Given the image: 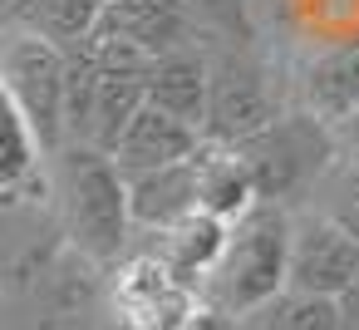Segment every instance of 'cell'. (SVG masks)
<instances>
[{
  "label": "cell",
  "instance_id": "1",
  "mask_svg": "<svg viewBox=\"0 0 359 330\" xmlns=\"http://www.w3.org/2000/svg\"><path fill=\"white\" fill-rule=\"evenodd\" d=\"M50 192L60 207V227L84 261L118 266L128 256V232L138 222H133L128 178L109 153H99L89 143H65L55 153Z\"/></svg>",
  "mask_w": 359,
  "mask_h": 330
},
{
  "label": "cell",
  "instance_id": "2",
  "mask_svg": "<svg viewBox=\"0 0 359 330\" xmlns=\"http://www.w3.org/2000/svg\"><path fill=\"white\" fill-rule=\"evenodd\" d=\"M290 227L295 217L280 202H256L241 222H231V242L217 271L202 281V301L236 315H256L290 291Z\"/></svg>",
  "mask_w": 359,
  "mask_h": 330
},
{
  "label": "cell",
  "instance_id": "3",
  "mask_svg": "<svg viewBox=\"0 0 359 330\" xmlns=\"http://www.w3.org/2000/svg\"><path fill=\"white\" fill-rule=\"evenodd\" d=\"M0 84H6V104L35 128V138L55 158L69 143V124H65L69 50L40 30H11L6 60H0Z\"/></svg>",
  "mask_w": 359,
  "mask_h": 330
},
{
  "label": "cell",
  "instance_id": "4",
  "mask_svg": "<svg viewBox=\"0 0 359 330\" xmlns=\"http://www.w3.org/2000/svg\"><path fill=\"white\" fill-rule=\"evenodd\" d=\"M261 183V202H285L325 178V168L339 158V138L315 114H280L256 138L236 143Z\"/></svg>",
  "mask_w": 359,
  "mask_h": 330
},
{
  "label": "cell",
  "instance_id": "5",
  "mask_svg": "<svg viewBox=\"0 0 359 330\" xmlns=\"http://www.w3.org/2000/svg\"><path fill=\"white\" fill-rule=\"evenodd\" d=\"M202 296L177 281L153 251H128L109 271V310L123 330H182Z\"/></svg>",
  "mask_w": 359,
  "mask_h": 330
},
{
  "label": "cell",
  "instance_id": "6",
  "mask_svg": "<svg viewBox=\"0 0 359 330\" xmlns=\"http://www.w3.org/2000/svg\"><path fill=\"white\" fill-rule=\"evenodd\" d=\"M359 281V237H349L334 217L305 212L290 227V291L344 301Z\"/></svg>",
  "mask_w": 359,
  "mask_h": 330
},
{
  "label": "cell",
  "instance_id": "7",
  "mask_svg": "<svg viewBox=\"0 0 359 330\" xmlns=\"http://www.w3.org/2000/svg\"><path fill=\"white\" fill-rule=\"evenodd\" d=\"M280 114L266 94V79L251 60H236V55H222L212 65V99H207V124H202V138L207 143H246L256 138L261 128H271Z\"/></svg>",
  "mask_w": 359,
  "mask_h": 330
},
{
  "label": "cell",
  "instance_id": "8",
  "mask_svg": "<svg viewBox=\"0 0 359 330\" xmlns=\"http://www.w3.org/2000/svg\"><path fill=\"white\" fill-rule=\"evenodd\" d=\"M202 143H207L202 128L172 119V114L158 109V104H143L138 119L128 124V133L118 138V148H114L109 158L123 168V178H138V173H153V168H168V163L192 158Z\"/></svg>",
  "mask_w": 359,
  "mask_h": 330
},
{
  "label": "cell",
  "instance_id": "9",
  "mask_svg": "<svg viewBox=\"0 0 359 330\" xmlns=\"http://www.w3.org/2000/svg\"><path fill=\"white\" fill-rule=\"evenodd\" d=\"M94 35L133 40L153 55H168L192 45V6L187 0H104Z\"/></svg>",
  "mask_w": 359,
  "mask_h": 330
},
{
  "label": "cell",
  "instance_id": "10",
  "mask_svg": "<svg viewBox=\"0 0 359 330\" xmlns=\"http://www.w3.org/2000/svg\"><path fill=\"white\" fill-rule=\"evenodd\" d=\"M153 237H158V246H148V251L177 281H187L202 296V281L217 271V261H222V251L231 242V222H222L212 212H192V217H182V222H172V227H163Z\"/></svg>",
  "mask_w": 359,
  "mask_h": 330
},
{
  "label": "cell",
  "instance_id": "11",
  "mask_svg": "<svg viewBox=\"0 0 359 330\" xmlns=\"http://www.w3.org/2000/svg\"><path fill=\"white\" fill-rule=\"evenodd\" d=\"M197 202H202V212H212L222 222H241L261 202V183L241 148H231V143L197 148Z\"/></svg>",
  "mask_w": 359,
  "mask_h": 330
},
{
  "label": "cell",
  "instance_id": "12",
  "mask_svg": "<svg viewBox=\"0 0 359 330\" xmlns=\"http://www.w3.org/2000/svg\"><path fill=\"white\" fill-rule=\"evenodd\" d=\"M300 94H305V114H315L330 128L344 124L359 109V35L334 40L330 50H320L305 65Z\"/></svg>",
  "mask_w": 359,
  "mask_h": 330
},
{
  "label": "cell",
  "instance_id": "13",
  "mask_svg": "<svg viewBox=\"0 0 359 330\" xmlns=\"http://www.w3.org/2000/svg\"><path fill=\"white\" fill-rule=\"evenodd\" d=\"M207 99H212V60H202L192 45L158 55L148 74V104L168 109L172 119L202 128L207 124Z\"/></svg>",
  "mask_w": 359,
  "mask_h": 330
},
{
  "label": "cell",
  "instance_id": "14",
  "mask_svg": "<svg viewBox=\"0 0 359 330\" xmlns=\"http://www.w3.org/2000/svg\"><path fill=\"white\" fill-rule=\"evenodd\" d=\"M128 197H133V222L148 227V232H163V227L202 212V202H197V153L182 158V163L128 178Z\"/></svg>",
  "mask_w": 359,
  "mask_h": 330
},
{
  "label": "cell",
  "instance_id": "15",
  "mask_svg": "<svg viewBox=\"0 0 359 330\" xmlns=\"http://www.w3.org/2000/svg\"><path fill=\"white\" fill-rule=\"evenodd\" d=\"M148 104V84L143 79H118V74H104L99 79V94H94V109H89V128H84V143L99 148V153H114L118 138L128 133V124L138 119V109Z\"/></svg>",
  "mask_w": 359,
  "mask_h": 330
},
{
  "label": "cell",
  "instance_id": "16",
  "mask_svg": "<svg viewBox=\"0 0 359 330\" xmlns=\"http://www.w3.org/2000/svg\"><path fill=\"white\" fill-rule=\"evenodd\" d=\"M40 158H50L45 143H40L35 128L6 104V158H0V192H6V202H20V187H25L30 178H40Z\"/></svg>",
  "mask_w": 359,
  "mask_h": 330
},
{
  "label": "cell",
  "instance_id": "17",
  "mask_svg": "<svg viewBox=\"0 0 359 330\" xmlns=\"http://www.w3.org/2000/svg\"><path fill=\"white\" fill-rule=\"evenodd\" d=\"M99 15H104V0H40L35 30L50 35L55 45L74 50V45H84L99 30Z\"/></svg>",
  "mask_w": 359,
  "mask_h": 330
},
{
  "label": "cell",
  "instance_id": "18",
  "mask_svg": "<svg viewBox=\"0 0 359 330\" xmlns=\"http://www.w3.org/2000/svg\"><path fill=\"white\" fill-rule=\"evenodd\" d=\"M315 192L325 197L315 212L334 217V222H339L349 237H359V158L339 153V158L325 168V178L315 183Z\"/></svg>",
  "mask_w": 359,
  "mask_h": 330
},
{
  "label": "cell",
  "instance_id": "19",
  "mask_svg": "<svg viewBox=\"0 0 359 330\" xmlns=\"http://www.w3.org/2000/svg\"><path fill=\"white\" fill-rule=\"evenodd\" d=\"M266 310H271V330H344V305L330 301V296L285 291Z\"/></svg>",
  "mask_w": 359,
  "mask_h": 330
},
{
  "label": "cell",
  "instance_id": "20",
  "mask_svg": "<svg viewBox=\"0 0 359 330\" xmlns=\"http://www.w3.org/2000/svg\"><path fill=\"white\" fill-rule=\"evenodd\" d=\"M182 330H231V315L202 301V305H197V310L187 315V325H182Z\"/></svg>",
  "mask_w": 359,
  "mask_h": 330
},
{
  "label": "cell",
  "instance_id": "21",
  "mask_svg": "<svg viewBox=\"0 0 359 330\" xmlns=\"http://www.w3.org/2000/svg\"><path fill=\"white\" fill-rule=\"evenodd\" d=\"M6 25L11 30H35V11H40V0H6Z\"/></svg>",
  "mask_w": 359,
  "mask_h": 330
},
{
  "label": "cell",
  "instance_id": "22",
  "mask_svg": "<svg viewBox=\"0 0 359 330\" xmlns=\"http://www.w3.org/2000/svg\"><path fill=\"white\" fill-rule=\"evenodd\" d=\"M334 138H339V153H349V158H359V109L344 119V124H334Z\"/></svg>",
  "mask_w": 359,
  "mask_h": 330
},
{
  "label": "cell",
  "instance_id": "23",
  "mask_svg": "<svg viewBox=\"0 0 359 330\" xmlns=\"http://www.w3.org/2000/svg\"><path fill=\"white\" fill-rule=\"evenodd\" d=\"M339 305H344V325H359V281H354V291H349Z\"/></svg>",
  "mask_w": 359,
  "mask_h": 330
},
{
  "label": "cell",
  "instance_id": "24",
  "mask_svg": "<svg viewBox=\"0 0 359 330\" xmlns=\"http://www.w3.org/2000/svg\"><path fill=\"white\" fill-rule=\"evenodd\" d=\"M187 6H192V0H187Z\"/></svg>",
  "mask_w": 359,
  "mask_h": 330
}]
</instances>
